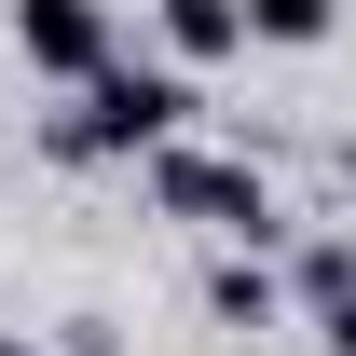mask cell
Listing matches in <instances>:
<instances>
[{"instance_id": "obj_1", "label": "cell", "mask_w": 356, "mask_h": 356, "mask_svg": "<svg viewBox=\"0 0 356 356\" xmlns=\"http://www.w3.org/2000/svg\"><path fill=\"white\" fill-rule=\"evenodd\" d=\"M192 124V69H96V83H69V110L42 124V151L55 165H151L165 137Z\"/></svg>"}, {"instance_id": "obj_2", "label": "cell", "mask_w": 356, "mask_h": 356, "mask_svg": "<svg viewBox=\"0 0 356 356\" xmlns=\"http://www.w3.org/2000/svg\"><path fill=\"white\" fill-rule=\"evenodd\" d=\"M151 206L165 220H192V233H233V247H274V178L247 165V151H192V137H165L151 151Z\"/></svg>"}, {"instance_id": "obj_3", "label": "cell", "mask_w": 356, "mask_h": 356, "mask_svg": "<svg viewBox=\"0 0 356 356\" xmlns=\"http://www.w3.org/2000/svg\"><path fill=\"white\" fill-rule=\"evenodd\" d=\"M14 55L42 83H96L124 42H110V0H14Z\"/></svg>"}, {"instance_id": "obj_4", "label": "cell", "mask_w": 356, "mask_h": 356, "mask_svg": "<svg viewBox=\"0 0 356 356\" xmlns=\"http://www.w3.org/2000/svg\"><path fill=\"white\" fill-rule=\"evenodd\" d=\"M151 42H165V69H220V55H247V0H151Z\"/></svg>"}, {"instance_id": "obj_5", "label": "cell", "mask_w": 356, "mask_h": 356, "mask_svg": "<svg viewBox=\"0 0 356 356\" xmlns=\"http://www.w3.org/2000/svg\"><path fill=\"white\" fill-rule=\"evenodd\" d=\"M206 315H220L233 343H261L274 315H288V274H274L261 247H233V261H206Z\"/></svg>"}, {"instance_id": "obj_6", "label": "cell", "mask_w": 356, "mask_h": 356, "mask_svg": "<svg viewBox=\"0 0 356 356\" xmlns=\"http://www.w3.org/2000/svg\"><path fill=\"white\" fill-rule=\"evenodd\" d=\"M288 302H302V315H343L356 302V233H315L302 261H288Z\"/></svg>"}, {"instance_id": "obj_7", "label": "cell", "mask_w": 356, "mask_h": 356, "mask_svg": "<svg viewBox=\"0 0 356 356\" xmlns=\"http://www.w3.org/2000/svg\"><path fill=\"white\" fill-rule=\"evenodd\" d=\"M247 42H274V55H315V42H343V0H247Z\"/></svg>"}, {"instance_id": "obj_8", "label": "cell", "mask_w": 356, "mask_h": 356, "mask_svg": "<svg viewBox=\"0 0 356 356\" xmlns=\"http://www.w3.org/2000/svg\"><path fill=\"white\" fill-rule=\"evenodd\" d=\"M315 343H329V356H356V302H343V315H315Z\"/></svg>"}, {"instance_id": "obj_9", "label": "cell", "mask_w": 356, "mask_h": 356, "mask_svg": "<svg viewBox=\"0 0 356 356\" xmlns=\"http://www.w3.org/2000/svg\"><path fill=\"white\" fill-rule=\"evenodd\" d=\"M0 356H42V343H28V329H0Z\"/></svg>"}, {"instance_id": "obj_10", "label": "cell", "mask_w": 356, "mask_h": 356, "mask_svg": "<svg viewBox=\"0 0 356 356\" xmlns=\"http://www.w3.org/2000/svg\"><path fill=\"white\" fill-rule=\"evenodd\" d=\"M343 178H356V165H343Z\"/></svg>"}]
</instances>
